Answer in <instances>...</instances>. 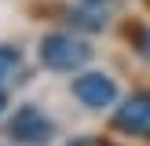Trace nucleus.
<instances>
[{"label":"nucleus","mask_w":150,"mask_h":146,"mask_svg":"<svg viewBox=\"0 0 150 146\" xmlns=\"http://www.w3.org/2000/svg\"><path fill=\"white\" fill-rule=\"evenodd\" d=\"M66 146H106V142H103L99 135H77V139H70Z\"/></svg>","instance_id":"0eeeda50"},{"label":"nucleus","mask_w":150,"mask_h":146,"mask_svg":"<svg viewBox=\"0 0 150 146\" xmlns=\"http://www.w3.org/2000/svg\"><path fill=\"white\" fill-rule=\"evenodd\" d=\"M92 4H99V0H92Z\"/></svg>","instance_id":"9d476101"},{"label":"nucleus","mask_w":150,"mask_h":146,"mask_svg":"<svg viewBox=\"0 0 150 146\" xmlns=\"http://www.w3.org/2000/svg\"><path fill=\"white\" fill-rule=\"evenodd\" d=\"M92 58V48L84 40H77L73 33H48L40 40V62L48 69H59V73H70L77 66H84Z\"/></svg>","instance_id":"f257e3e1"},{"label":"nucleus","mask_w":150,"mask_h":146,"mask_svg":"<svg viewBox=\"0 0 150 146\" xmlns=\"http://www.w3.org/2000/svg\"><path fill=\"white\" fill-rule=\"evenodd\" d=\"M73 18H77V26H84V29H103V22H106V18H99L95 11H77Z\"/></svg>","instance_id":"423d86ee"},{"label":"nucleus","mask_w":150,"mask_h":146,"mask_svg":"<svg viewBox=\"0 0 150 146\" xmlns=\"http://www.w3.org/2000/svg\"><path fill=\"white\" fill-rule=\"evenodd\" d=\"M4 102H7V95H4V88H0V110H4Z\"/></svg>","instance_id":"1a4fd4ad"},{"label":"nucleus","mask_w":150,"mask_h":146,"mask_svg":"<svg viewBox=\"0 0 150 146\" xmlns=\"http://www.w3.org/2000/svg\"><path fill=\"white\" fill-rule=\"evenodd\" d=\"M139 51H143V58H150V33H143V40H139Z\"/></svg>","instance_id":"6e6552de"},{"label":"nucleus","mask_w":150,"mask_h":146,"mask_svg":"<svg viewBox=\"0 0 150 146\" xmlns=\"http://www.w3.org/2000/svg\"><path fill=\"white\" fill-rule=\"evenodd\" d=\"M114 124L125 131V135H139V139H150V95H132L117 106L114 113Z\"/></svg>","instance_id":"20e7f679"},{"label":"nucleus","mask_w":150,"mask_h":146,"mask_svg":"<svg viewBox=\"0 0 150 146\" xmlns=\"http://www.w3.org/2000/svg\"><path fill=\"white\" fill-rule=\"evenodd\" d=\"M73 95H77L88 110H103V106H110V102L117 99V84H114V77L92 69V73H81V77L73 80Z\"/></svg>","instance_id":"7ed1b4c3"},{"label":"nucleus","mask_w":150,"mask_h":146,"mask_svg":"<svg viewBox=\"0 0 150 146\" xmlns=\"http://www.w3.org/2000/svg\"><path fill=\"white\" fill-rule=\"evenodd\" d=\"M7 135H11L15 142H22V146H48L51 135H55V121H51L40 106L26 102V106H18L11 113V121H7Z\"/></svg>","instance_id":"f03ea898"},{"label":"nucleus","mask_w":150,"mask_h":146,"mask_svg":"<svg viewBox=\"0 0 150 146\" xmlns=\"http://www.w3.org/2000/svg\"><path fill=\"white\" fill-rule=\"evenodd\" d=\"M22 80V51L11 44H0V84Z\"/></svg>","instance_id":"39448f33"}]
</instances>
